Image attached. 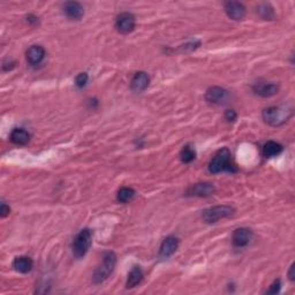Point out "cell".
I'll return each mask as SVG.
<instances>
[{"label":"cell","mask_w":295,"mask_h":295,"mask_svg":"<svg viewBox=\"0 0 295 295\" xmlns=\"http://www.w3.org/2000/svg\"><path fill=\"white\" fill-rule=\"evenodd\" d=\"M93 243V234L89 228H83L82 231L79 232V234L75 236L74 241L72 244V250L73 255L76 258H82L87 255V252L89 251Z\"/></svg>","instance_id":"277c9868"},{"label":"cell","mask_w":295,"mask_h":295,"mask_svg":"<svg viewBox=\"0 0 295 295\" xmlns=\"http://www.w3.org/2000/svg\"><path fill=\"white\" fill-rule=\"evenodd\" d=\"M26 58L29 65L32 66H37L43 63L45 58V50L41 45H33L28 49V51L26 53Z\"/></svg>","instance_id":"4fadbf2b"},{"label":"cell","mask_w":295,"mask_h":295,"mask_svg":"<svg viewBox=\"0 0 295 295\" xmlns=\"http://www.w3.org/2000/svg\"><path fill=\"white\" fill-rule=\"evenodd\" d=\"M10 139L15 145H26L30 141V134L24 128H15L11 133Z\"/></svg>","instance_id":"e0dca14e"},{"label":"cell","mask_w":295,"mask_h":295,"mask_svg":"<svg viewBox=\"0 0 295 295\" xmlns=\"http://www.w3.org/2000/svg\"><path fill=\"white\" fill-rule=\"evenodd\" d=\"M195 157H196V152H195L194 149L189 147V145L183 147L181 152H180V158H181L182 163H185V164H189V163L193 162V160L195 159Z\"/></svg>","instance_id":"7402d4cb"},{"label":"cell","mask_w":295,"mask_h":295,"mask_svg":"<svg viewBox=\"0 0 295 295\" xmlns=\"http://www.w3.org/2000/svg\"><path fill=\"white\" fill-rule=\"evenodd\" d=\"M283 150V147L281 144H279L278 142L274 141H267L265 144L263 145V156L266 158H272V157H277L280 155Z\"/></svg>","instance_id":"d6986e66"},{"label":"cell","mask_w":295,"mask_h":295,"mask_svg":"<svg viewBox=\"0 0 295 295\" xmlns=\"http://www.w3.org/2000/svg\"><path fill=\"white\" fill-rule=\"evenodd\" d=\"M64 12L72 20H81L84 15V10L81 4L76 2H67L64 5Z\"/></svg>","instance_id":"9a60e30c"},{"label":"cell","mask_w":295,"mask_h":295,"mask_svg":"<svg viewBox=\"0 0 295 295\" xmlns=\"http://www.w3.org/2000/svg\"><path fill=\"white\" fill-rule=\"evenodd\" d=\"M178 246H179V240L177 239V237L173 235L167 236L166 239H164L162 244H160V249H159L160 257L163 258L171 257V256L177 251Z\"/></svg>","instance_id":"7c38bea8"},{"label":"cell","mask_w":295,"mask_h":295,"mask_svg":"<svg viewBox=\"0 0 295 295\" xmlns=\"http://www.w3.org/2000/svg\"><path fill=\"white\" fill-rule=\"evenodd\" d=\"M225 12L229 19L234 21H241L246 17V7L239 2H227L225 3Z\"/></svg>","instance_id":"30bf717a"},{"label":"cell","mask_w":295,"mask_h":295,"mask_svg":"<svg viewBox=\"0 0 295 295\" xmlns=\"http://www.w3.org/2000/svg\"><path fill=\"white\" fill-rule=\"evenodd\" d=\"M150 83V78L145 72H137L130 82V88L135 93H142L149 87Z\"/></svg>","instance_id":"5bb4252c"},{"label":"cell","mask_w":295,"mask_h":295,"mask_svg":"<svg viewBox=\"0 0 295 295\" xmlns=\"http://www.w3.org/2000/svg\"><path fill=\"white\" fill-rule=\"evenodd\" d=\"M10 206L6 205V203H2V206H0V216H2V218H5L10 214Z\"/></svg>","instance_id":"484cf974"},{"label":"cell","mask_w":295,"mask_h":295,"mask_svg":"<svg viewBox=\"0 0 295 295\" xmlns=\"http://www.w3.org/2000/svg\"><path fill=\"white\" fill-rule=\"evenodd\" d=\"M294 270H295V264L293 263L292 265H290V267H289V271H288V278H289V280H290V281H294V279H295V273H294Z\"/></svg>","instance_id":"4316f807"},{"label":"cell","mask_w":295,"mask_h":295,"mask_svg":"<svg viewBox=\"0 0 295 295\" xmlns=\"http://www.w3.org/2000/svg\"><path fill=\"white\" fill-rule=\"evenodd\" d=\"M136 26V19L134 14L129 12H124L119 14L116 20V28L120 34L127 35L135 29Z\"/></svg>","instance_id":"8992f818"},{"label":"cell","mask_w":295,"mask_h":295,"mask_svg":"<svg viewBox=\"0 0 295 295\" xmlns=\"http://www.w3.org/2000/svg\"><path fill=\"white\" fill-rule=\"evenodd\" d=\"M252 90H254V93L256 95L260 96V97L270 98L278 94L279 86L277 83L272 82H257L254 84Z\"/></svg>","instance_id":"8fae6325"},{"label":"cell","mask_w":295,"mask_h":295,"mask_svg":"<svg viewBox=\"0 0 295 295\" xmlns=\"http://www.w3.org/2000/svg\"><path fill=\"white\" fill-rule=\"evenodd\" d=\"M293 109L287 105L281 106H270L267 109H264L262 112L263 120L266 122L267 125L273 126V127H278V126H282L293 117Z\"/></svg>","instance_id":"6da1fadb"},{"label":"cell","mask_w":295,"mask_h":295,"mask_svg":"<svg viewBox=\"0 0 295 295\" xmlns=\"http://www.w3.org/2000/svg\"><path fill=\"white\" fill-rule=\"evenodd\" d=\"M216 188L212 183L209 182H202V183H195L191 187H189L187 190V196H195V197H209L214 194Z\"/></svg>","instance_id":"9c48e42d"},{"label":"cell","mask_w":295,"mask_h":295,"mask_svg":"<svg viewBox=\"0 0 295 295\" xmlns=\"http://www.w3.org/2000/svg\"><path fill=\"white\" fill-rule=\"evenodd\" d=\"M88 81H89V76H88L87 73H80V74L75 78V84L76 87L80 88V89H82L87 86Z\"/></svg>","instance_id":"603a6c76"},{"label":"cell","mask_w":295,"mask_h":295,"mask_svg":"<svg viewBox=\"0 0 295 295\" xmlns=\"http://www.w3.org/2000/svg\"><path fill=\"white\" fill-rule=\"evenodd\" d=\"M235 213V209L229 205H216L212 208L205 209L202 213V218L205 223L213 224L217 223L218 220L224 219V218H229Z\"/></svg>","instance_id":"5b68a950"},{"label":"cell","mask_w":295,"mask_h":295,"mask_svg":"<svg viewBox=\"0 0 295 295\" xmlns=\"http://www.w3.org/2000/svg\"><path fill=\"white\" fill-rule=\"evenodd\" d=\"M257 13L264 20H274V11L270 4H260L257 7Z\"/></svg>","instance_id":"44dd1931"},{"label":"cell","mask_w":295,"mask_h":295,"mask_svg":"<svg viewBox=\"0 0 295 295\" xmlns=\"http://www.w3.org/2000/svg\"><path fill=\"white\" fill-rule=\"evenodd\" d=\"M117 265V255L113 251L106 252L103 257V262L97 269H96L95 273L93 275V282L98 285V283L104 282L109 279V277L112 274V272L116 269Z\"/></svg>","instance_id":"3957f363"},{"label":"cell","mask_w":295,"mask_h":295,"mask_svg":"<svg viewBox=\"0 0 295 295\" xmlns=\"http://www.w3.org/2000/svg\"><path fill=\"white\" fill-rule=\"evenodd\" d=\"M136 191L130 187H122V188L118 191L117 200L120 203H127L133 200L135 197Z\"/></svg>","instance_id":"ffe728a7"},{"label":"cell","mask_w":295,"mask_h":295,"mask_svg":"<svg viewBox=\"0 0 295 295\" xmlns=\"http://www.w3.org/2000/svg\"><path fill=\"white\" fill-rule=\"evenodd\" d=\"M281 288V281L280 279H275V280L271 283L270 288L266 290V294H277Z\"/></svg>","instance_id":"cb8c5ba5"},{"label":"cell","mask_w":295,"mask_h":295,"mask_svg":"<svg viewBox=\"0 0 295 295\" xmlns=\"http://www.w3.org/2000/svg\"><path fill=\"white\" fill-rule=\"evenodd\" d=\"M144 278V273L140 266H134L132 271L129 272L127 282H126V287L127 288H134L137 285H140Z\"/></svg>","instance_id":"ac0fdd59"},{"label":"cell","mask_w":295,"mask_h":295,"mask_svg":"<svg viewBox=\"0 0 295 295\" xmlns=\"http://www.w3.org/2000/svg\"><path fill=\"white\" fill-rule=\"evenodd\" d=\"M229 93L221 87H211L206 90L205 93V101L210 104L220 105L224 104L228 101Z\"/></svg>","instance_id":"52a82bcc"},{"label":"cell","mask_w":295,"mask_h":295,"mask_svg":"<svg viewBox=\"0 0 295 295\" xmlns=\"http://www.w3.org/2000/svg\"><path fill=\"white\" fill-rule=\"evenodd\" d=\"M236 112L234 110H226L225 111V119L229 122H233L236 120Z\"/></svg>","instance_id":"d4e9b609"},{"label":"cell","mask_w":295,"mask_h":295,"mask_svg":"<svg viewBox=\"0 0 295 295\" xmlns=\"http://www.w3.org/2000/svg\"><path fill=\"white\" fill-rule=\"evenodd\" d=\"M252 232L251 229L246 228V227H240L236 228L234 232H233L232 235V242L233 246L235 248H244L247 247L250 241L252 240Z\"/></svg>","instance_id":"ba28073f"},{"label":"cell","mask_w":295,"mask_h":295,"mask_svg":"<svg viewBox=\"0 0 295 295\" xmlns=\"http://www.w3.org/2000/svg\"><path fill=\"white\" fill-rule=\"evenodd\" d=\"M237 170L232 163L231 151L227 148H223L216 154V156L209 163V172L212 174H218L221 172L235 173Z\"/></svg>","instance_id":"7a4b0ae2"},{"label":"cell","mask_w":295,"mask_h":295,"mask_svg":"<svg viewBox=\"0 0 295 295\" xmlns=\"http://www.w3.org/2000/svg\"><path fill=\"white\" fill-rule=\"evenodd\" d=\"M13 267L15 271L20 272V273H28L33 270L34 262L28 256H19L14 259Z\"/></svg>","instance_id":"2e32d148"}]
</instances>
